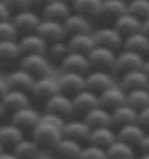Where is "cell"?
Returning <instances> with one entry per match:
<instances>
[{
    "mask_svg": "<svg viewBox=\"0 0 149 159\" xmlns=\"http://www.w3.org/2000/svg\"><path fill=\"white\" fill-rule=\"evenodd\" d=\"M30 133H32V139L41 149L54 151L55 145L62 138V127L39 119L38 125L33 127Z\"/></svg>",
    "mask_w": 149,
    "mask_h": 159,
    "instance_id": "1",
    "label": "cell"
},
{
    "mask_svg": "<svg viewBox=\"0 0 149 159\" xmlns=\"http://www.w3.org/2000/svg\"><path fill=\"white\" fill-rule=\"evenodd\" d=\"M19 68L25 70L33 75L35 78L44 75H49L51 71V62L46 58V55L42 54H26L22 55L19 59Z\"/></svg>",
    "mask_w": 149,
    "mask_h": 159,
    "instance_id": "2",
    "label": "cell"
},
{
    "mask_svg": "<svg viewBox=\"0 0 149 159\" xmlns=\"http://www.w3.org/2000/svg\"><path fill=\"white\" fill-rule=\"evenodd\" d=\"M90 70H104V71H113L114 61H116V51L110 48L95 45L87 54Z\"/></svg>",
    "mask_w": 149,
    "mask_h": 159,
    "instance_id": "3",
    "label": "cell"
},
{
    "mask_svg": "<svg viewBox=\"0 0 149 159\" xmlns=\"http://www.w3.org/2000/svg\"><path fill=\"white\" fill-rule=\"evenodd\" d=\"M44 109H45V111H48V113H54L62 119H68V117H71V116H74L71 97H68L67 94H64V93H61V91H58L57 94L49 97V98L45 101Z\"/></svg>",
    "mask_w": 149,
    "mask_h": 159,
    "instance_id": "4",
    "label": "cell"
},
{
    "mask_svg": "<svg viewBox=\"0 0 149 159\" xmlns=\"http://www.w3.org/2000/svg\"><path fill=\"white\" fill-rule=\"evenodd\" d=\"M58 81L59 91L67 94L68 97L75 96L77 93L86 88V75L80 72H71V71H62V74L57 78Z\"/></svg>",
    "mask_w": 149,
    "mask_h": 159,
    "instance_id": "5",
    "label": "cell"
},
{
    "mask_svg": "<svg viewBox=\"0 0 149 159\" xmlns=\"http://www.w3.org/2000/svg\"><path fill=\"white\" fill-rule=\"evenodd\" d=\"M58 91H59L58 81L55 78H51L49 75H44V77H39V78H35L29 94L35 100H39L45 103L49 97H52Z\"/></svg>",
    "mask_w": 149,
    "mask_h": 159,
    "instance_id": "6",
    "label": "cell"
},
{
    "mask_svg": "<svg viewBox=\"0 0 149 159\" xmlns=\"http://www.w3.org/2000/svg\"><path fill=\"white\" fill-rule=\"evenodd\" d=\"M143 61L145 59H143V55L142 54H137V52H133V51H129V49H123L119 55H116L113 72L122 75V74H124V72H128V71L142 68Z\"/></svg>",
    "mask_w": 149,
    "mask_h": 159,
    "instance_id": "7",
    "label": "cell"
},
{
    "mask_svg": "<svg viewBox=\"0 0 149 159\" xmlns=\"http://www.w3.org/2000/svg\"><path fill=\"white\" fill-rule=\"evenodd\" d=\"M12 22L15 28L17 30V35H26L36 32V28L41 22V17L38 16L35 12H32L30 9H25L13 15Z\"/></svg>",
    "mask_w": 149,
    "mask_h": 159,
    "instance_id": "8",
    "label": "cell"
},
{
    "mask_svg": "<svg viewBox=\"0 0 149 159\" xmlns=\"http://www.w3.org/2000/svg\"><path fill=\"white\" fill-rule=\"evenodd\" d=\"M114 84L113 75L110 71H104V70H90L86 74V88L91 90L99 96L101 91H104L106 88L112 87Z\"/></svg>",
    "mask_w": 149,
    "mask_h": 159,
    "instance_id": "9",
    "label": "cell"
},
{
    "mask_svg": "<svg viewBox=\"0 0 149 159\" xmlns=\"http://www.w3.org/2000/svg\"><path fill=\"white\" fill-rule=\"evenodd\" d=\"M95 45L110 48L113 51H117L123 46V36L114 29V26H103L99 30L93 34Z\"/></svg>",
    "mask_w": 149,
    "mask_h": 159,
    "instance_id": "10",
    "label": "cell"
},
{
    "mask_svg": "<svg viewBox=\"0 0 149 159\" xmlns=\"http://www.w3.org/2000/svg\"><path fill=\"white\" fill-rule=\"evenodd\" d=\"M36 34L45 39L48 43L57 41H64L67 38L65 29L62 22L51 20V19H41L36 28Z\"/></svg>",
    "mask_w": 149,
    "mask_h": 159,
    "instance_id": "11",
    "label": "cell"
},
{
    "mask_svg": "<svg viewBox=\"0 0 149 159\" xmlns=\"http://www.w3.org/2000/svg\"><path fill=\"white\" fill-rule=\"evenodd\" d=\"M41 114L38 113V110H35L30 106H26L23 109H19L12 113V120L15 126H17L23 132H32V129L38 125Z\"/></svg>",
    "mask_w": 149,
    "mask_h": 159,
    "instance_id": "12",
    "label": "cell"
},
{
    "mask_svg": "<svg viewBox=\"0 0 149 159\" xmlns=\"http://www.w3.org/2000/svg\"><path fill=\"white\" fill-rule=\"evenodd\" d=\"M124 103H126V91L122 87H117L116 84H113L112 87L106 88L99 94V106L109 111H112L113 109Z\"/></svg>",
    "mask_w": 149,
    "mask_h": 159,
    "instance_id": "13",
    "label": "cell"
},
{
    "mask_svg": "<svg viewBox=\"0 0 149 159\" xmlns=\"http://www.w3.org/2000/svg\"><path fill=\"white\" fill-rule=\"evenodd\" d=\"M71 101H72L74 114L84 116L87 111L94 109L95 106H99V96L88 88H84L80 93H77L75 96L71 97Z\"/></svg>",
    "mask_w": 149,
    "mask_h": 159,
    "instance_id": "14",
    "label": "cell"
},
{
    "mask_svg": "<svg viewBox=\"0 0 149 159\" xmlns=\"http://www.w3.org/2000/svg\"><path fill=\"white\" fill-rule=\"evenodd\" d=\"M17 43H19V49H21L22 55H26V54H42V55H46L48 42L42 38V36H39L36 32L22 35L21 39L17 41Z\"/></svg>",
    "mask_w": 149,
    "mask_h": 159,
    "instance_id": "15",
    "label": "cell"
},
{
    "mask_svg": "<svg viewBox=\"0 0 149 159\" xmlns=\"http://www.w3.org/2000/svg\"><path fill=\"white\" fill-rule=\"evenodd\" d=\"M61 71H71V72H80V74H87L90 71V62L86 54H80V52H72L70 51L65 55V58L62 59L59 64Z\"/></svg>",
    "mask_w": 149,
    "mask_h": 159,
    "instance_id": "16",
    "label": "cell"
},
{
    "mask_svg": "<svg viewBox=\"0 0 149 159\" xmlns=\"http://www.w3.org/2000/svg\"><path fill=\"white\" fill-rule=\"evenodd\" d=\"M124 12H128V3L123 0H101L100 6L99 19H103L104 22H112L114 23L119 16H122Z\"/></svg>",
    "mask_w": 149,
    "mask_h": 159,
    "instance_id": "17",
    "label": "cell"
},
{
    "mask_svg": "<svg viewBox=\"0 0 149 159\" xmlns=\"http://www.w3.org/2000/svg\"><path fill=\"white\" fill-rule=\"evenodd\" d=\"M90 130L91 127L84 121V119L83 120H68L62 126V136L83 143L88 140Z\"/></svg>",
    "mask_w": 149,
    "mask_h": 159,
    "instance_id": "18",
    "label": "cell"
},
{
    "mask_svg": "<svg viewBox=\"0 0 149 159\" xmlns=\"http://www.w3.org/2000/svg\"><path fill=\"white\" fill-rule=\"evenodd\" d=\"M116 134H117V139L126 142L132 148H139L143 138L146 136V132L137 125L136 121V123H130V125H124L122 127H119Z\"/></svg>",
    "mask_w": 149,
    "mask_h": 159,
    "instance_id": "19",
    "label": "cell"
},
{
    "mask_svg": "<svg viewBox=\"0 0 149 159\" xmlns=\"http://www.w3.org/2000/svg\"><path fill=\"white\" fill-rule=\"evenodd\" d=\"M0 100H2V104L4 107V111H10V113H13V111H16L19 109H23L26 106H30L28 93L21 91V90L9 88L7 93Z\"/></svg>",
    "mask_w": 149,
    "mask_h": 159,
    "instance_id": "20",
    "label": "cell"
},
{
    "mask_svg": "<svg viewBox=\"0 0 149 159\" xmlns=\"http://www.w3.org/2000/svg\"><path fill=\"white\" fill-rule=\"evenodd\" d=\"M4 78H6V83H7L9 88H12V90H21V91H25V93L30 91V88L33 85V81H35V77L30 75L29 72L22 70V68H17L15 71L9 72Z\"/></svg>",
    "mask_w": 149,
    "mask_h": 159,
    "instance_id": "21",
    "label": "cell"
},
{
    "mask_svg": "<svg viewBox=\"0 0 149 159\" xmlns=\"http://www.w3.org/2000/svg\"><path fill=\"white\" fill-rule=\"evenodd\" d=\"M116 139H117V134L113 130L112 126H101V127H93L90 130L87 143L100 146L103 149H107Z\"/></svg>",
    "mask_w": 149,
    "mask_h": 159,
    "instance_id": "22",
    "label": "cell"
},
{
    "mask_svg": "<svg viewBox=\"0 0 149 159\" xmlns=\"http://www.w3.org/2000/svg\"><path fill=\"white\" fill-rule=\"evenodd\" d=\"M149 83V77L142 68L132 70L122 74L120 80V87L124 91H130V90H136V88H146Z\"/></svg>",
    "mask_w": 149,
    "mask_h": 159,
    "instance_id": "23",
    "label": "cell"
},
{
    "mask_svg": "<svg viewBox=\"0 0 149 159\" xmlns=\"http://www.w3.org/2000/svg\"><path fill=\"white\" fill-rule=\"evenodd\" d=\"M62 25H64L67 36H71V35L75 34H84V32H91L90 19L75 12H71L67 16L65 20L62 22Z\"/></svg>",
    "mask_w": 149,
    "mask_h": 159,
    "instance_id": "24",
    "label": "cell"
},
{
    "mask_svg": "<svg viewBox=\"0 0 149 159\" xmlns=\"http://www.w3.org/2000/svg\"><path fill=\"white\" fill-rule=\"evenodd\" d=\"M110 117H112V127H122L124 125H130V123H136L137 121V110L124 103L119 106L116 109L110 111Z\"/></svg>",
    "mask_w": 149,
    "mask_h": 159,
    "instance_id": "25",
    "label": "cell"
},
{
    "mask_svg": "<svg viewBox=\"0 0 149 159\" xmlns=\"http://www.w3.org/2000/svg\"><path fill=\"white\" fill-rule=\"evenodd\" d=\"M71 12H72V9L68 3L62 2V0H52L42 9V17L51 19V20L64 22Z\"/></svg>",
    "mask_w": 149,
    "mask_h": 159,
    "instance_id": "26",
    "label": "cell"
},
{
    "mask_svg": "<svg viewBox=\"0 0 149 159\" xmlns=\"http://www.w3.org/2000/svg\"><path fill=\"white\" fill-rule=\"evenodd\" d=\"M141 25H142L141 19H137L136 16H133L132 13H129V12H124L123 15L117 17L116 20H114V23H113L114 29H116L123 38L135 34V32H139V30H141Z\"/></svg>",
    "mask_w": 149,
    "mask_h": 159,
    "instance_id": "27",
    "label": "cell"
},
{
    "mask_svg": "<svg viewBox=\"0 0 149 159\" xmlns=\"http://www.w3.org/2000/svg\"><path fill=\"white\" fill-rule=\"evenodd\" d=\"M67 45H68V49L72 52H80V54L87 55L95 46V42L93 38V34L84 32V34H75L68 36Z\"/></svg>",
    "mask_w": 149,
    "mask_h": 159,
    "instance_id": "28",
    "label": "cell"
},
{
    "mask_svg": "<svg viewBox=\"0 0 149 159\" xmlns=\"http://www.w3.org/2000/svg\"><path fill=\"white\" fill-rule=\"evenodd\" d=\"M84 121L93 127H101V126H112V117H110V111L103 109L101 106H95L94 109H91L90 111L83 116Z\"/></svg>",
    "mask_w": 149,
    "mask_h": 159,
    "instance_id": "29",
    "label": "cell"
},
{
    "mask_svg": "<svg viewBox=\"0 0 149 159\" xmlns=\"http://www.w3.org/2000/svg\"><path fill=\"white\" fill-rule=\"evenodd\" d=\"M123 48L137 54H149V36H146L143 32H135L123 38Z\"/></svg>",
    "mask_w": 149,
    "mask_h": 159,
    "instance_id": "30",
    "label": "cell"
},
{
    "mask_svg": "<svg viewBox=\"0 0 149 159\" xmlns=\"http://www.w3.org/2000/svg\"><path fill=\"white\" fill-rule=\"evenodd\" d=\"M22 57L19 43L16 39L0 41V64H12L19 61Z\"/></svg>",
    "mask_w": 149,
    "mask_h": 159,
    "instance_id": "31",
    "label": "cell"
},
{
    "mask_svg": "<svg viewBox=\"0 0 149 159\" xmlns=\"http://www.w3.org/2000/svg\"><path fill=\"white\" fill-rule=\"evenodd\" d=\"M23 134H25V132L21 130L17 126L13 125V123L0 126V143H2L4 148L6 146L13 148L19 140H22V139L25 138Z\"/></svg>",
    "mask_w": 149,
    "mask_h": 159,
    "instance_id": "32",
    "label": "cell"
},
{
    "mask_svg": "<svg viewBox=\"0 0 149 159\" xmlns=\"http://www.w3.org/2000/svg\"><path fill=\"white\" fill-rule=\"evenodd\" d=\"M100 6H101V0H75L71 4V9L72 12L80 13L88 19H93L99 15Z\"/></svg>",
    "mask_w": 149,
    "mask_h": 159,
    "instance_id": "33",
    "label": "cell"
},
{
    "mask_svg": "<svg viewBox=\"0 0 149 159\" xmlns=\"http://www.w3.org/2000/svg\"><path fill=\"white\" fill-rule=\"evenodd\" d=\"M41 148L36 145L33 139H22L12 148V152L16 158H38Z\"/></svg>",
    "mask_w": 149,
    "mask_h": 159,
    "instance_id": "34",
    "label": "cell"
},
{
    "mask_svg": "<svg viewBox=\"0 0 149 159\" xmlns=\"http://www.w3.org/2000/svg\"><path fill=\"white\" fill-rule=\"evenodd\" d=\"M126 103L135 110H142L149 106V91L148 88H136L126 91Z\"/></svg>",
    "mask_w": 149,
    "mask_h": 159,
    "instance_id": "35",
    "label": "cell"
},
{
    "mask_svg": "<svg viewBox=\"0 0 149 159\" xmlns=\"http://www.w3.org/2000/svg\"><path fill=\"white\" fill-rule=\"evenodd\" d=\"M81 149H83V146H81L80 142L74 140V139L64 138L62 136L59 139V142L55 145L54 152H57L61 156H80Z\"/></svg>",
    "mask_w": 149,
    "mask_h": 159,
    "instance_id": "36",
    "label": "cell"
},
{
    "mask_svg": "<svg viewBox=\"0 0 149 159\" xmlns=\"http://www.w3.org/2000/svg\"><path fill=\"white\" fill-rule=\"evenodd\" d=\"M106 153H107V158H135V155H136L135 148H132L130 145H128L120 139H116L106 149Z\"/></svg>",
    "mask_w": 149,
    "mask_h": 159,
    "instance_id": "37",
    "label": "cell"
},
{
    "mask_svg": "<svg viewBox=\"0 0 149 159\" xmlns=\"http://www.w3.org/2000/svg\"><path fill=\"white\" fill-rule=\"evenodd\" d=\"M68 52H70V49H68L67 42L64 41L51 42V43H48V48H46V58L49 59L51 64H58L59 65Z\"/></svg>",
    "mask_w": 149,
    "mask_h": 159,
    "instance_id": "38",
    "label": "cell"
},
{
    "mask_svg": "<svg viewBox=\"0 0 149 159\" xmlns=\"http://www.w3.org/2000/svg\"><path fill=\"white\" fill-rule=\"evenodd\" d=\"M128 12L132 13L137 19H146L149 17V0H129Z\"/></svg>",
    "mask_w": 149,
    "mask_h": 159,
    "instance_id": "39",
    "label": "cell"
},
{
    "mask_svg": "<svg viewBox=\"0 0 149 159\" xmlns=\"http://www.w3.org/2000/svg\"><path fill=\"white\" fill-rule=\"evenodd\" d=\"M17 30L13 25L12 19H6V20H0V41H7V39H16Z\"/></svg>",
    "mask_w": 149,
    "mask_h": 159,
    "instance_id": "40",
    "label": "cell"
},
{
    "mask_svg": "<svg viewBox=\"0 0 149 159\" xmlns=\"http://www.w3.org/2000/svg\"><path fill=\"white\" fill-rule=\"evenodd\" d=\"M80 156L81 158H90V159H106L107 153H106V149H103V148L88 143L87 146L81 149Z\"/></svg>",
    "mask_w": 149,
    "mask_h": 159,
    "instance_id": "41",
    "label": "cell"
},
{
    "mask_svg": "<svg viewBox=\"0 0 149 159\" xmlns=\"http://www.w3.org/2000/svg\"><path fill=\"white\" fill-rule=\"evenodd\" d=\"M2 2L13 15L25 9H30V0H2Z\"/></svg>",
    "mask_w": 149,
    "mask_h": 159,
    "instance_id": "42",
    "label": "cell"
},
{
    "mask_svg": "<svg viewBox=\"0 0 149 159\" xmlns=\"http://www.w3.org/2000/svg\"><path fill=\"white\" fill-rule=\"evenodd\" d=\"M137 125L149 133V106L137 111Z\"/></svg>",
    "mask_w": 149,
    "mask_h": 159,
    "instance_id": "43",
    "label": "cell"
},
{
    "mask_svg": "<svg viewBox=\"0 0 149 159\" xmlns=\"http://www.w3.org/2000/svg\"><path fill=\"white\" fill-rule=\"evenodd\" d=\"M12 17V13L6 7V4L0 0V20H6V19H10Z\"/></svg>",
    "mask_w": 149,
    "mask_h": 159,
    "instance_id": "44",
    "label": "cell"
},
{
    "mask_svg": "<svg viewBox=\"0 0 149 159\" xmlns=\"http://www.w3.org/2000/svg\"><path fill=\"white\" fill-rule=\"evenodd\" d=\"M49 2H52V0H30V7L44 9Z\"/></svg>",
    "mask_w": 149,
    "mask_h": 159,
    "instance_id": "45",
    "label": "cell"
},
{
    "mask_svg": "<svg viewBox=\"0 0 149 159\" xmlns=\"http://www.w3.org/2000/svg\"><path fill=\"white\" fill-rule=\"evenodd\" d=\"M7 90H9V85H7V83H6V78H2V77H0V98L7 93Z\"/></svg>",
    "mask_w": 149,
    "mask_h": 159,
    "instance_id": "46",
    "label": "cell"
},
{
    "mask_svg": "<svg viewBox=\"0 0 149 159\" xmlns=\"http://www.w3.org/2000/svg\"><path fill=\"white\" fill-rule=\"evenodd\" d=\"M141 32H143L146 36H149V17H146V19H143V20H142Z\"/></svg>",
    "mask_w": 149,
    "mask_h": 159,
    "instance_id": "47",
    "label": "cell"
},
{
    "mask_svg": "<svg viewBox=\"0 0 149 159\" xmlns=\"http://www.w3.org/2000/svg\"><path fill=\"white\" fill-rule=\"evenodd\" d=\"M139 148L142 149V152H149V133H146V136L143 138V140H142Z\"/></svg>",
    "mask_w": 149,
    "mask_h": 159,
    "instance_id": "48",
    "label": "cell"
},
{
    "mask_svg": "<svg viewBox=\"0 0 149 159\" xmlns=\"http://www.w3.org/2000/svg\"><path fill=\"white\" fill-rule=\"evenodd\" d=\"M15 158H16V156H15V153H13V152H10V153H9V152L3 151L2 153H0V159H15Z\"/></svg>",
    "mask_w": 149,
    "mask_h": 159,
    "instance_id": "49",
    "label": "cell"
},
{
    "mask_svg": "<svg viewBox=\"0 0 149 159\" xmlns=\"http://www.w3.org/2000/svg\"><path fill=\"white\" fill-rule=\"evenodd\" d=\"M142 70H143V71H145L146 74H148V77H149V58L143 61V65H142Z\"/></svg>",
    "mask_w": 149,
    "mask_h": 159,
    "instance_id": "50",
    "label": "cell"
},
{
    "mask_svg": "<svg viewBox=\"0 0 149 159\" xmlns=\"http://www.w3.org/2000/svg\"><path fill=\"white\" fill-rule=\"evenodd\" d=\"M4 114V107H3V104H2V100H0V117Z\"/></svg>",
    "mask_w": 149,
    "mask_h": 159,
    "instance_id": "51",
    "label": "cell"
},
{
    "mask_svg": "<svg viewBox=\"0 0 149 159\" xmlns=\"http://www.w3.org/2000/svg\"><path fill=\"white\" fill-rule=\"evenodd\" d=\"M142 159H149V152H142Z\"/></svg>",
    "mask_w": 149,
    "mask_h": 159,
    "instance_id": "52",
    "label": "cell"
},
{
    "mask_svg": "<svg viewBox=\"0 0 149 159\" xmlns=\"http://www.w3.org/2000/svg\"><path fill=\"white\" fill-rule=\"evenodd\" d=\"M62 2H65V3H68V4H70V6H71V4L74 3L75 0H62Z\"/></svg>",
    "mask_w": 149,
    "mask_h": 159,
    "instance_id": "53",
    "label": "cell"
},
{
    "mask_svg": "<svg viewBox=\"0 0 149 159\" xmlns=\"http://www.w3.org/2000/svg\"><path fill=\"white\" fill-rule=\"evenodd\" d=\"M4 151V146H3V145H2V143H0V153H2V152H3Z\"/></svg>",
    "mask_w": 149,
    "mask_h": 159,
    "instance_id": "54",
    "label": "cell"
},
{
    "mask_svg": "<svg viewBox=\"0 0 149 159\" xmlns=\"http://www.w3.org/2000/svg\"><path fill=\"white\" fill-rule=\"evenodd\" d=\"M146 88H148V91H149V83H148V87H146Z\"/></svg>",
    "mask_w": 149,
    "mask_h": 159,
    "instance_id": "55",
    "label": "cell"
},
{
    "mask_svg": "<svg viewBox=\"0 0 149 159\" xmlns=\"http://www.w3.org/2000/svg\"><path fill=\"white\" fill-rule=\"evenodd\" d=\"M123 2H126V3H128V2H129V0H123Z\"/></svg>",
    "mask_w": 149,
    "mask_h": 159,
    "instance_id": "56",
    "label": "cell"
}]
</instances>
